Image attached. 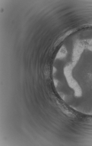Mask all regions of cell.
Masks as SVG:
<instances>
[{
    "mask_svg": "<svg viewBox=\"0 0 92 146\" xmlns=\"http://www.w3.org/2000/svg\"><path fill=\"white\" fill-rule=\"evenodd\" d=\"M76 65L73 62L66 65L63 69L64 74L67 84L74 91L75 96L81 97L83 94L82 88L73 75V70Z\"/></svg>",
    "mask_w": 92,
    "mask_h": 146,
    "instance_id": "6da1fadb",
    "label": "cell"
},
{
    "mask_svg": "<svg viewBox=\"0 0 92 146\" xmlns=\"http://www.w3.org/2000/svg\"><path fill=\"white\" fill-rule=\"evenodd\" d=\"M85 48L92 51V39H89L82 41Z\"/></svg>",
    "mask_w": 92,
    "mask_h": 146,
    "instance_id": "277c9868",
    "label": "cell"
},
{
    "mask_svg": "<svg viewBox=\"0 0 92 146\" xmlns=\"http://www.w3.org/2000/svg\"><path fill=\"white\" fill-rule=\"evenodd\" d=\"M85 48L82 41H79L75 43L73 52L72 62L77 64Z\"/></svg>",
    "mask_w": 92,
    "mask_h": 146,
    "instance_id": "7a4b0ae2",
    "label": "cell"
},
{
    "mask_svg": "<svg viewBox=\"0 0 92 146\" xmlns=\"http://www.w3.org/2000/svg\"><path fill=\"white\" fill-rule=\"evenodd\" d=\"M67 53V50L65 47L63 46L58 50L56 54V59H62L64 58L66 56Z\"/></svg>",
    "mask_w": 92,
    "mask_h": 146,
    "instance_id": "3957f363",
    "label": "cell"
},
{
    "mask_svg": "<svg viewBox=\"0 0 92 146\" xmlns=\"http://www.w3.org/2000/svg\"></svg>",
    "mask_w": 92,
    "mask_h": 146,
    "instance_id": "5b68a950",
    "label": "cell"
}]
</instances>
